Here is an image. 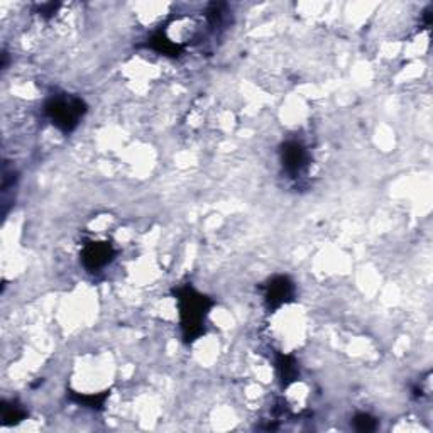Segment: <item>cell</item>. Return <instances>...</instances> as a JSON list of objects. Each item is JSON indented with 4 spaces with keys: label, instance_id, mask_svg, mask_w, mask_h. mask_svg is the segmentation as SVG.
Segmentation results:
<instances>
[{
    "label": "cell",
    "instance_id": "1",
    "mask_svg": "<svg viewBox=\"0 0 433 433\" xmlns=\"http://www.w3.org/2000/svg\"><path fill=\"white\" fill-rule=\"evenodd\" d=\"M82 106L83 103L78 99H58L53 100L48 110L56 124L63 125L64 129H70V125L77 124L78 117L82 115Z\"/></svg>",
    "mask_w": 433,
    "mask_h": 433
},
{
    "label": "cell",
    "instance_id": "2",
    "mask_svg": "<svg viewBox=\"0 0 433 433\" xmlns=\"http://www.w3.org/2000/svg\"><path fill=\"white\" fill-rule=\"evenodd\" d=\"M283 164L286 166L291 175H297L306 166V153L298 143L286 144V149L283 151Z\"/></svg>",
    "mask_w": 433,
    "mask_h": 433
},
{
    "label": "cell",
    "instance_id": "3",
    "mask_svg": "<svg viewBox=\"0 0 433 433\" xmlns=\"http://www.w3.org/2000/svg\"><path fill=\"white\" fill-rule=\"evenodd\" d=\"M360 420H366V415H360ZM362 430H371V427L369 425H367V421H364V427H362Z\"/></svg>",
    "mask_w": 433,
    "mask_h": 433
}]
</instances>
